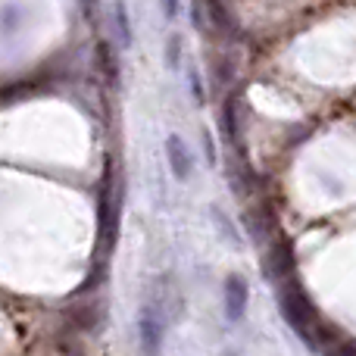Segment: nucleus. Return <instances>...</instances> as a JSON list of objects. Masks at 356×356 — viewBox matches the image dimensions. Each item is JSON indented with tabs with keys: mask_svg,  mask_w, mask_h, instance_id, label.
Instances as JSON below:
<instances>
[{
	"mask_svg": "<svg viewBox=\"0 0 356 356\" xmlns=\"http://www.w3.org/2000/svg\"><path fill=\"white\" fill-rule=\"evenodd\" d=\"M138 341H141L144 356H160L163 350V316L154 307H144L138 313Z\"/></svg>",
	"mask_w": 356,
	"mask_h": 356,
	"instance_id": "f257e3e1",
	"label": "nucleus"
},
{
	"mask_svg": "<svg viewBox=\"0 0 356 356\" xmlns=\"http://www.w3.org/2000/svg\"><path fill=\"white\" fill-rule=\"evenodd\" d=\"M166 163L175 181H181V184L191 181V175H194V154H191V147L184 144L181 135L166 138Z\"/></svg>",
	"mask_w": 356,
	"mask_h": 356,
	"instance_id": "f03ea898",
	"label": "nucleus"
},
{
	"mask_svg": "<svg viewBox=\"0 0 356 356\" xmlns=\"http://www.w3.org/2000/svg\"><path fill=\"white\" fill-rule=\"evenodd\" d=\"M222 300H225V319L228 322H241L247 313V303H250V288H247L244 275H228L225 278V294H222Z\"/></svg>",
	"mask_w": 356,
	"mask_h": 356,
	"instance_id": "7ed1b4c3",
	"label": "nucleus"
},
{
	"mask_svg": "<svg viewBox=\"0 0 356 356\" xmlns=\"http://www.w3.org/2000/svg\"><path fill=\"white\" fill-rule=\"evenodd\" d=\"M113 22H116V29H119V44H122V47H131L135 31H131L129 3H125V0H116V6H113Z\"/></svg>",
	"mask_w": 356,
	"mask_h": 356,
	"instance_id": "20e7f679",
	"label": "nucleus"
},
{
	"mask_svg": "<svg viewBox=\"0 0 356 356\" xmlns=\"http://www.w3.org/2000/svg\"><path fill=\"white\" fill-rule=\"evenodd\" d=\"M184 63V41L178 35H172L166 41V66L169 69H178Z\"/></svg>",
	"mask_w": 356,
	"mask_h": 356,
	"instance_id": "39448f33",
	"label": "nucleus"
},
{
	"mask_svg": "<svg viewBox=\"0 0 356 356\" xmlns=\"http://www.w3.org/2000/svg\"><path fill=\"white\" fill-rule=\"evenodd\" d=\"M203 154H207L209 166H216V160H219V154H216V141H213V135H209V131H203Z\"/></svg>",
	"mask_w": 356,
	"mask_h": 356,
	"instance_id": "423d86ee",
	"label": "nucleus"
},
{
	"mask_svg": "<svg viewBox=\"0 0 356 356\" xmlns=\"http://www.w3.org/2000/svg\"><path fill=\"white\" fill-rule=\"evenodd\" d=\"M191 94H194V100H197V104H203V100H207V97H203V85H200V75H197L194 69H191Z\"/></svg>",
	"mask_w": 356,
	"mask_h": 356,
	"instance_id": "0eeeda50",
	"label": "nucleus"
},
{
	"mask_svg": "<svg viewBox=\"0 0 356 356\" xmlns=\"http://www.w3.org/2000/svg\"><path fill=\"white\" fill-rule=\"evenodd\" d=\"M160 6H163V16H166V19H175L178 10H181V0H160Z\"/></svg>",
	"mask_w": 356,
	"mask_h": 356,
	"instance_id": "6e6552de",
	"label": "nucleus"
}]
</instances>
